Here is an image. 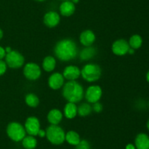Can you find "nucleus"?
<instances>
[{
  "label": "nucleus",
  "instance_id": "nucleus-35",
  "mask_svg": "<svg viewBox=\"0 0 149 149\" xmlns=\"http://www.w3.org/2000/svg\"><path fill=\"white\" fill-rule=\"evenodd\" d=\"M146 80H147V81L149 83V71L147 72V74H146Z\"/></svg>",
  "mask_w": 149,
  "mask_h": 149
},
{
  "label": "nucleus",
  "instance_id": "nucleus-23",
  "mask_svg": "<svg viewBox=\"0 0 149 149\" xmlns=\"http://www.w3.org/2000/svg\"><path fill=\"white\" fill-rule=\"evenodd\" d=\"M130 47L132 49H138L141 47L143 44V39L140 35L138 34H134L130 37L129 41Z\"/></svg>",
  "mask_w": 149,
  "mask_h": 149
},
{
  "label": "nucleus",
  "instance_id": "nucleus-33",
  "mask_svg": "<svg viewBox=\"0 0 149 149\" xmlns=\"http://www.w3.org/2000/svg\"><path fill=\"white\" fill-rule=\"evenodd\" d=\"M11 51H12V49H11V48H10V47H7V48H6V49H5V52L7 53H10Z\"/></svg>",
  "mask_w": 149,
  "mask_h": 149
},
{
  "label": "nucleus",
  "instance_id": "nucleus-8",
  "mask_svg": "<svg viewBox=\"0 0 149 149\" xmlns=\"http://www.w3.org/2000/svg\"><path fill=\"white\" fill-rule=\"evenodd\" d=\"M25 129L29 135H38V133L40 129V123L39 119L34 116L29 117L25 123Z\"/></svg>",
  "mask_w": 149,
  "mask_h": 149
},
{
  "label": "nucleus",
  "instance_id": "nucleus-10",
  "mask_svg": "<svg viewBox=\"0 0 149 149\" xmlns=\"http://www.w3.org/2000/svg\"><path fill=\"white\" fill-rule=\"evenodd\" d=\"M130 45L125 39H119L115 41L112 45V51L115 55L124 56L128 53Z\"/></svg>",
  "mask_w": 149,
  "mask_h": 149
},
{
  "label": "nucleus",
  "instance_id": "nucleus-37",
  "mask_svg": "<svg viewBox=\"0 0 149 149\" xmlns=\"http://www.w3.org/2000/svg\"><path fill=\"white\" fill-rule=\"evenodd\" d=\"M147 128H148V129L149 131V120L148 121V122H147Z\"/></svg>",
  "mask_w": 149,
  "mask_h": 149
},
{
  "label": "nucleus",
  "instance_id": "nucleus-38",
  "mask_svg": "<svg viewBox=\"0 0 149 149\" xmlns=\"http://www.w3.org/2000/svg\"><path fill=\"white\" fill-rule=\"evenodd\" d=\"M35 1H44L45 0H35Z\"/></svg>",
  "mask_w": 149,
  "mask_h": 149
},
{
  "label": "nucleus",
  "instance_id": "nucleus-30",
  "mask_svg": "<svg viewBox=\"0 0 149 149\" xmlns=\"http://www.w3.org/2000/svg\"><path fill=\"white\" fill-rule=\"evenodd\" d=\"M38 135L41 137H44L45 135H46V131H44L42 129H39V133H38Z\"/></svg>",
  "mask_w": 149,
  "mask_h": 149
},
{
  "label": "nucleus",
  "instance_id": "nucleus-7",
  "mask_svg": "<svg viewBox=\"0 0 149 149\" xmlns=\"http://www.w3.org/2000/svg\"><path fill=\"white\" fill-rule=\"evenodd\" d=\"M23 74L28 80H36L40 77L41 69L36 63H28L23 69Z\"/></svg>",
  "mask_w": 149,
  "mask_h": 149
},
{
  "label": "nucleus",
  "instance_id": "nucleus-27",
  "mask_svg": "<svg viewBox=\"0 0 149 149\" xmlns=\"http://www.w3.org/2000/svg\"><path fill=\"white\" fill-rule=\"evenodd\" d=\"M93 110L96 112H101L102 110H103V105H102L101 103L100 102H95V103L93 104Z\"/></svg>",
  "mask_w": 149,
  "mask_h": 149
},
{
  "label": "nucleus",
  "instance_id": "nucleus-1",
  "mask_svg": "<svg viewBox=\"0 0 149 149\" xmlns=\"http://www.w3.org/2000/svg\"><path fill=\"white\" fill-rule=\"evenodd\" d=\"M77 44L71 39H63L58 41L54 48L55 56L62 61L74 59L77 56Z\"/></svg>",
  "mask_w": 149,
  "mask_h": 149
},
{
  "label": "nucleus",
  "instance_id": "nucleus-20",
  "mask_svg": "<svg viewBox=\"0 0 149 149\" xmlns=\"http://www.w3.org/2000/svg\"><path fill=\"white\" fill-rule=\"evenodd\" d=\"M96 54V50L93 47H86L80 53V58L82 61H87L93 58Z\"/></svg>",
  "mask_w": 149,
  "mask_h": 149
},
{
  "label": "nucleus",
  "instance_id": "nucleus-24",
  "mask_svg": "<svg viewBox=\"0 0 149 149\" xmlns=\"http://www.w3.org/2000/svg\"><path fill=\"white\" fill-rule=\"evenodd\" d=\"M93 108L88 103H82L77 108V113L81 117L87 116L91 113Z\"/></svg>",
  "mask_w": 149,
  "mask_h": 149
},
{
  "label": "nucleus",
  "instance_id": "nucleus-28",
  "mask_svg": "<svg viewBox=\"0 0 149 149\" xmlns=\"http://www.w3.org/2000/svg\"><path fill=\"white\" fill-rule=\"evenodd\" d=\"M7 70V64L2 60H0V76L4 74Z\"/></svg>",
  "mask_w": 149,
  "mask_h": 149
},
{
  "label": "nucleus",
  "instance_id": "nucleus-16",
  "mask_svg": "<svg viewBox=\"0 0 149 149\" xmlns=\"http://www.w3.org/2000/svg\"><path fill=\"white\" fill-rule=\"evenodd\" d=\"M75 4L71 1H64L60 6V12L63 16L68 17L75 12Z\"/></svg>",
  "mask_w": 149,
  "mask_h": 149
},
{
  "label": "nucleus",
  "instance_id": "nucleus-36",
  "mask_svg": "<svg viewBox=\"0 0 149 149\" xmlns=\"http://www.w3.org/2000/svg\"><path fill=\"white\" fill-rule=\"evenodd\" d=\"M2 37H3V32H2V31H1V29H0V39H1V38H2Z\"/></svg>",
  "mask_w": 149,
  "mask_h": 149
},
{
  "label": "nucleus",
  "instance_id": "nucleus-21",
  "mask_svg": "<svg viewBox=\"0 0 149 149\" xmlns=\"http://www.w3.org/2000/svg\"><path fill=\"white\" fill-rule=\"evenodd\" d=\"M65 140L69 144L73 145H77L80 142V137L77 132L74 131H69L66 133L65 137Z\"/></svg>",
  "mask_w": 149,
  "mask_h": 149
},
{
  "label": "nucleus",
  "instance_id": "nucleus-3",
  "mask_svg": "<svg viewBox=\"0 0 149 149\" xmlns=\"http://www.w3.org/2000/svg\"><path fill=\"white\" fill-rule=\"evenodd\" d=\"M47 140L54 145H61L65 141V134L63 129L58 125L51 124L46 130Z\"/></svg>",
  "mask_w": 149,
  "mask_h": 149
},
{
  "label": "nucleus",
  "instance_id": "nucleus-12",
  "mask_svg": "<svg viewBox=\"0 0 149 149\" xmlns=\"http://www.w3.org/2000/svg\"><path fill=\"white\" fill-rule=\"evenodd\" d=\"M64 83V77L62 74L59 72H55L51 74L48 80V84L51 89L54 90L59 89L63 86Z\"/></svg>",
  "mask_w": 149,
  "mask_h": 149
},
{
  "label": "nucleus",
  "instance_id": "nucleus-26",
  "mask_svg": "<svg viewBox=\"0 0 149 149\" xmlns=\"http://www.w3.org/2000/svg\"><path fill=\"white\" fill-rule=\"evenodd\" d=\"M76 149H90V143L87 140H80L79 143L77 145Z\"/></svg>",
  "mask_w": 149,
  "mask_h": 149
},
{
  "label": "nucleus",
  "instance_id": "nucleus-29",
  "mask_svg": "<svg viewBox=\"0 0 149 149\" xmlns=\"http://www.w3.org/2000/svg\"><path fill=\"white\" fill-rule=\"evenodd\" d=\"M5 56H6L5 49L3 48L2 47H0V60H1L3 58H4Z\"/></svg>",
  "mask_w": 149,
  "mask_h": 149
},
{
  "label": "nucleus",
  "instance_id": "nucleus-25",
  "mask_svg": "<svg viewBox=\"0 0 149 149\" xmlns=\"http://www.w3.org/2000/svg\"><path fill=\"white\" fill-rule=\"evenodd\" d=\"M25 101H26V103L31 108H36L39 104V98L36 94L33 93H28L25 98Z\"/></svg>",
  "mask_w": 149,
  "mask_h": 149
},
{
  "label": "nucleus",
  "instance_id": "nucleus-19",
  "mask_svg": "<svg viewBox=\"0 0 149 149\" xmlns=\"http://www.w3.org/2000/svg\"><path fill=\"white\" fill-rule=\"evenodd\" d=\"M55 65H56V61L55 58L50 56L45 57L44 59L43 63H42V67L43 69L47 72H52L55 69Z\"/></svg>",
  "mask_w": 149,
  "mask_h": 149
},
{
  "label": "nucleus",
  "instance_id": "nucleus-17",
  "mask_svg": "<svg viewBox=\"0 0 149 149\" xmlns=\"http://www.w3.org/2000/svg\"><path fill=\"white\" fill-rule=\"evenodd\" d=\"M63 118V113L58 109H52L49 112L47 115V120L51 124L58 125L60 124Z\"/></svg>",
  "mask_w": 149,
  "mask_h": 149
},
{
  "label": "nucleus",
  "instance_id": "nucleus-2",
  "mask_svg": "<svg viewBox=\"0 0 149 149\" xmlns=\"http://www.w3.org/2000/svg\"><path fill=\"white\" fill-rule=\"evenodd\" d=\"M63 96L68 102L77 103L84 97V89L76 80H69L63 88Z\"/></svg>",
  "mask_w": 149,
  "mask_h": 149
},
{
  "label": "nucleus",
  "instance_id": "nucleus-14",
  "mask_svg": "<svg viewBox=\"0 0 149 149\" xmlns=\"http://www.w3.org/2000/svg\"><path fill=\"white\" fill-rule=\"evenodd\" d=\"M80 42L84 46L90 47L95 40V35L91 30H85L80 34Z\"/></svg>",
  "mask_w": 149,
  "mask_h": 149
},
{
  "label": "nucleus",
  "instance_id": "nucleus-13",
  "mask_svg": "<svg viewBox=\"0 0 149 149\" xmlns=\"http://www.w3.org/2000/svg\"><path fill=\"white\" fill-rule=\"evenodd\" d=\"M62 74L64 78L67 79V80H75L77 78H79V77L81 74V71H80L79 68L77 67V66L70 65L65 67Z\"/></svg>",
  "mask_w": 149,
  "mask_h": 149
},
{
  "label": "nucleus",
  "instance_id": "nucleus-4",
  "mask_svg": "<svg viewBox=\"0 0 149 149\" xmlns=\"http://www.w3.org/2000/svg\"><path fill=\"white\" fill-rule=\"evenodd\" d=\"M102 70L97 64H88L84 66L81 70V75L88 82H95L98 80L101 76Z\"/></svg>",
  "mask_w": 149,
  "mask_h": 149
},
{
  "label": "nucleus",
  "instance_id": "nucleus-31",
  "mask_svg": "<svg viewBox=\"0 0 149 149\" xmlns=\"http://www.w3.org/2000/svg\"><path fill=\"white\" fill-rule=\"evenodd\" d=\"M126 149H135V146L134 145L130 143V144L127 145Z\"/></svg>",
  "mask_w": 149,
  "mask_h": 149
},
{
  "label": "nucleus",
  "instance_id": "nucleus-18",
  "mask_svg": "<svg viewBox=\"0 0 149 149\" xmlns=\"http://www.w3.org/2000/svg\"><path fill=\"white\" fill-rule=\"evenodd\" d=\"M77 114V107L75 103L68 102L64 108V115L68 119L75 118Z\"/></svg>",
  "mask_w": 149,
  "mask_h": 149
},
{
  "label": "nucleus",
  "instance_id": "nucleus-9",
  "mask_svg": "<svg viewBox=\"0 0 149 149\" xmlns=\"http://www.w3.org/2000/svg\"><path fill=\"white\" fill-rule=\"evenodd\" d=\"M102 96V89L99 86H91L87 88L85 93V98L89 103L97 102Z\"/></svg>",
  "mask_w": 149,
  "mask_h": 149
},
{
  "label": "nucleus",
  "instance_id": "nucleus-5",
  "mask_svg": "<svg viewBox=\"0 0 149 149\" xmlns=\"http://www.w3.org/2000/svg\"><path fill=\"white\" fill-rule=\"evenodd\" d=\"M26 132L25 128L20 123L12 122L7 127V135L13 141L19 142L23 140L26 137Z\"/></svg>",
  "mask_w": 149,
  "mask_h": 149
},
{
  "label": "nucleus",
  "instance_id": "nucleus-22",
  "mask_svg": "<svg viewBox=\"0 0 149 149\" xmlns=\"http://www.w3.org/2000/svg\"><path fill=\"white\" fill-rule=\"evenodd\" d=\"M22 145L26 149H34L37 145V141L33 136H27L23 139Z\"/></svg>",
  "mask_w": 149,
  "mask_h": 149
},
{
  "label": "nucleus",
  "instance_id": "nucleus-34",
  "mask_svg": "<svg viewBox=\"0 0 149 149\" xmlns=\"http://www.w3.org/2000/svg\"><path fill=\"white\" fill-rule=\"evenodd\" d=\"M79 0H71V2H73V3H74V4H77V3H78V2H79Z\"/></svg>",
  "mask_w": 149,
  "mask_h": 149
},
{
  "label": "nucleus",
  "instance_id": "nucleus-32",
  "mask_svg": "<svg viewBox=\"0 0 149 149\" xmlns=\"http://www.w3.org/2000/svg\"><path fill=\"white\" fill-rule=\"evenodd\" d=\"M128 53H129L130 54H133L134 53H135V50L132 49V48H130L129 51H128Z\"/></svg>",
  "mask_w": 149,
  "mask_h": 149
},
{
  "label": "nucleus",
  "instance_id": "nucleus-6",
  "mask_svg": "<svg viewBox=\"0 0 149 149\" xmlns=\"http://www.w3.org/2000/svg\"><path fill=\"white\" fill-rule=\"evenodd\" d=\"M24 57L16 51H11L8 53H6L5 61L6 64L10 68L17 69L21 67L24 64Z\"/></svg>",
  "mask_w": 149,
  "mask_h": 149
},
{
  "label": "nucleus",
  "instance_id": "nucleus-15",
  "mask_svg": "<svg viewBox=\"0 0 149 149\" xmlns=\"http://www.w3.org/2000/svg\"><path fill=\"white\" fill-rule=\"evenodd\" d=\"M137 149H149V136L145 133H140L135 140Z\"/></svg>",
  "mask_w": 149,
  "mask_h": 149
},
{
  "label": "nucleus",
  "instance_id": "nucleus-39",
  "mask_svg": "<svg viewBox=\"0 0 149 149\" xmlns=\"http://www.w3.org/2000/svg\"><path fill=\"white\" fill-rule=\"evenodd\" d=\"M62 1H69V0H62Z\"/></svg>",
  "mask_w": 149,
  "mask_h": 149
},
{
  "label": "nucleus",
  "instance_id": "nucleus-11",
  "mask_svg": "<svg viewBox=\"0 0 149 149\" xmlns=\"http://www.w3.org/2000/svg\"><path fill=\"white\" fill-rule=\"evenodd\" d=\"M61 18L55 11L47 12L44 16V23L49 28H54L60 23Z\"/></svg>",
  "mask_w": 149,
  "mask_h": 149
}]
</instances>
